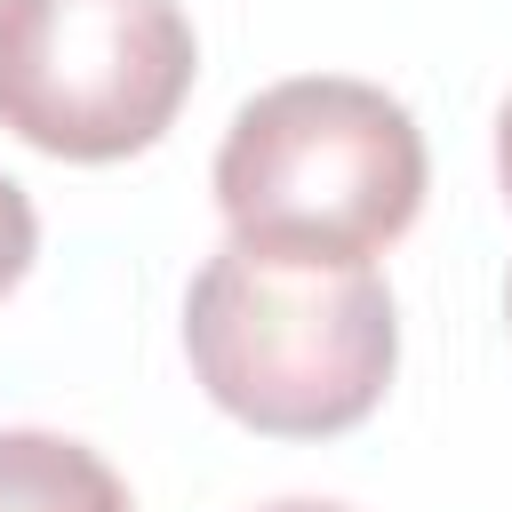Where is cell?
<instances>
[{"label": "cell", "instance_id": "1", "mask_svg": "<svg viewBox=\"0 0 512 512\" xmlns=\"http://www.w3.org/2000/svg\"><path fill=\"white\" fill-rule=\"evenodd\" d=\"M184 360L232 424L264 440H336L376 416L400 360V312L376 264L224 240L192 272Z\"/></svg>", "mask_w": 512, "mask_h": 512}, {"label": "cell", "instance_id": "2", "mask_svg": "<svg viewBox=\"0 0 512 512\" xmlns=\"http://www.w3.org/2000/svg\"><path fill=\"white\" fill-rule=\"evenodd\" d=\"M216 208L248 248L368 264L424 208L416 112L344 72L272 80L216 144Z\"/></svg>", "mask_w": 512, "mask_h": 512}, {"label": "cell", "instance_id": "3", "mask_svg": "<svg viewBox=\"0 0 512 512\" xmlns=\"http://www.w3.org/2000/svg\"><path fill=\"white\" fill-rule=\"evenodd\" d=\"M200 72L176 0H0V128L48 160L152 152Z\"/></svg>", "mask_w": 512, "mask_h": 512}, {"label": "cell", "instance_id": "4", "mask_svg": "<svg viewBox=\"0 0 512 512\" xmlns=\"http://www.w3.org/2000/svg\"><path fill=\"white\" fill-rule=\"evenodd\" d=\"M0 512H136V504L88 440L0 432Z\"/></svg>", "mask_w": 512, "mask_h": 512}, {"label": "cell", "instance_id": "5", "mask_svg": "<svg viewBox=\"0 0 512 512\" xmlns=\"http://www.w3.org/2000/svg\"><path fill=\"white\" fill-rule=\"evenodd\" d=\"M32 256H40V216H32V192H24L16 176H0V296L32 272Z\"/></svg>", "mask_w": 512, "mask_h": 512}, {"label": "cell", "instance_id": "6", "mask_svg": "<svg viewBox=\"0 0 512 512\" xmlns=\"http://www.w3.org/2000/svg\"><path fill=\"white\" fill-rule=\"evenodd\" d=\"M496 176H504V200H512V96L496 112Z\"/></svg>", "mask_w": 512, "mask_h": 512}, {"label": "cell", "instance_id": "7", "mask_svg": "<svg viewBox=\"0 0 512 512\" xmlns=\"http://www.w3.org/2000/svg\"><path fill=\"white\" fill-rule=\"evenodd\" d=\"M256 512H352V504H328V496H280V504H256Z\"/></svg>", "mask_w": 512, "mask_h": 512}, {"label": "cell", "instance_id": "8", "mask_svg": "<svg viewBox=\"0 0 512 512\" xmlns=\"http://www.w3.org/2000/svg\"><path fill=\"white\" fill-rule=\"evenodd\" d=\"M504 312H512V288H504Z\"/></svg>", "mask_w": 512, "mask_h": 512}]
</instances>
